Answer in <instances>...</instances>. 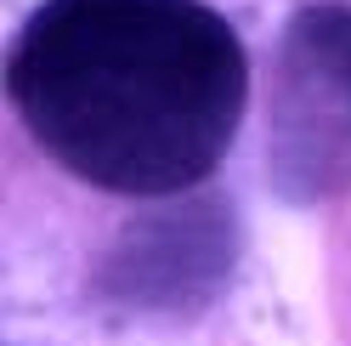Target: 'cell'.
<instances>
[{
    "instance_id": "obj_1",
    "label": "cell",
    "mask_w": 351,
    "mask_h": 346,
    "mask_svg": "<svg viewBox=\"0 0 351 346\" xmlns=\"http://www.w3.org/2000/svg\"><path fill=\"white\" fill-rule=\"evenodd\" d=\"M6 97L69 176L176 199L227 159L250 62L204 0H40L12 34Z\"/></svg>"
},
{
    "instance_id": "obj_2",
    "label": "cell",
    "mask_w": 351,
    "mask_h": 346,
    "mask_svg": "<svg viewBox=\"0 0 351 346\" xmlns=\"http://www.w3.org/2000/svg\"><path fill=\"white\" fill-rule=\"evenodd\" d=\"M267 176L283 205L351 187V6L312 0L278 34L267 91Z\"/></svg>"
},
{
    "instance_id": "obj_3",
    "label": "cell",
    "mask_w": 351,
    "mask_h": 346,
    "mask_svg": "<svg viewBox=\"0 0 351 346\" xmlns=\"http://www.w3.org/2000/svg\"><path fill=\"white\" fill-rule=\"evenodd\" d=\"M238 267V216L221 193H176L130 216L97 262L91 290L125 318H193L221 301Z\"/></svg>"
}]
</instances>
